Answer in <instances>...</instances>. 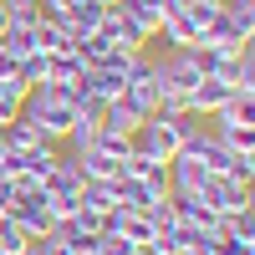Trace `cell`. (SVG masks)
I'll return each instance as SVG.
<instances>
[{
	"mask_svg": "<svg viewBox=\"0 0 255 255\" xmlns=\"http://www.w3.org/2000/svg\"><path fill=\"white\" fill-rule=\"evenodd\" d=\"M148 250H153V255H189V235H184L179 225H168V230H158V235H153V245H148Z\"/></svg>",
	"mask_w": 255,
	"mask_h": 255,
	"instance_id": "cell-18",
	"label": "cell"
},
{
	"mask_svg": "<svg viewBox=\"0 0 255 255\" xmlns=\"http://www.w3.org/2000/svg\"><path fill=\"white\" fill-rule=\"evenodd\" d=\"M15 194H20V189H15V179H5V174H0V215H10Z\"/></svg>",
	"mask_w": 255,
	"mask_h": 255,
	"instance_id": "cell-25",
	"label": "cell"
},
{
	"mask_svg": "<svg viewBox=\"0 0 255 255\" xmlns=\"http://www.w3.org/2000/svg\"><path fill=\"white\" fill-rule=\"evenodd\" d=\"M41 194H46V199H77V194H82V168H77L72 153L56 158V168L41 179Z\"/></svg>",
	"mask_w": 255,
	"mask_h": 255,
	"instance_id": "cell-8",
	"label": "cell"
},
{
	"mask_svg": "<svg viewBox=\"0 0 255 255\" xmlns=\"http://www.w3.org/2000/svg\"><path fill=\"white\" fill-rule=\"evenodd\" d=\"M97 255H133L138 245H128L123 235H113V230H102V235H97V245H92Z\"/></svg>",
	"mask_w": 255,
	"mask_h": 255,
	"instance_id": "cell-23",
	"label": "cell"
},
{
	"mask_svg": "<svg viewBox=\"0 0 255 255\" xmlns=\"http://www.w3.org/2000/svg\"><path fill=\"white\" fill-rule=\"evenodd\" d=\"M82 56L77 51H51L46 56V82H82Z\"/></svg>",
	"mask_w": 255,
	"mask_h": 255,
	"instance_id": "cell-14",
	"label": "cell"
},
{
	"mask_svg": "<svg viewBox=\"0 0 255 255\" xmlns=\"http://www.w3.org/2000/svg\"><path fill=\"white\" fill-rule=\"evenodd\" d=\"M0 148H10V153H26V148H46V138H41V128H36V123L15 118V123L0 128ZM51 148H56V143H51Z\"/></svg>",
	"mask_w": 255,
	"mask_h": 255,
	"instance_id": "cell-12",
	"label": "cell"
},
{
	"mask_svg": "<svg viewBox=\"0 0 255 255\" xmlns=\"http://www.w3.org/2000/svg\"><path fill=\"white\" fill-rule=\"evenodd\" d=\"M31 36H36V51H72V31H67V20H56V15H41L36 26H31Z\"/></svg>",
	"mask_w": 255,
	"mask_h": 255,
	"instance_id": "cell-11",
	"label": "cell"
},
{
	"mask_svg": "<svg viewBox=\"0 0 255 255\" xmlns=\"http://www.w3.org/2000/svg\"><path fill=\"white\" fill-rule=\"evenodd\" d=\"M168 204H174V225L179 230H209V235H220V215L209 204H199V199H174L168 194Z\"/></svg>",
	"mask_w": 255,
	"mask_h": 255,
	"instance_id": "cell-9",
	"label": "cell"
},
{
	"mask_svg": "<svg viewBox=\"0 0 255 255\" xmlns=\"http://www.w3.org/2000/svg\"><path fill=\"white\" fill-rule=\"evenodd\" d=\"M97 148H102V153H108V158H128V153H133V138H128V133H108V128H102V133H97Z\"/></svg>",
	"mask_w": 255,
	"mask_h": 255,
	"instance_id": "cell-21",
	"label": "cell"
},
{
	"mask_svg": "<svg viewBox=\"0 0 255 255\" xmlns=\"http://www.w3.org/2000/svg\"><path fill=\"white\" fill-rule=\"evenodd\" d=\"M41 0H5V26H36Z\"/></svg>",
	"mask_w": 255,
	"mask_h": 255,
	"instance_id": "cell-19",
	"label": "cell"
},
{
	"mask_svg": "<svg viewBox=\"0 0 255 255\" xmlns=\"http://www.w3.org/2000/svg\"><path fill=\"white\" fill-rule=\"evenodd\" d=\"M102 5H118V0H102Z\"/></svg>",
	"mask_w": 255,
	"mask_h": 255,
	"instance_id": "cell-30",
	"label": "cell"
},
{
	"mask_svg": "<svg viewBox=\"0 0 255 255\" xmlns=\"http://www.w3.org/2000/svg\"><path fill=\"white\" fill-rule=\"evenodd\" d=\"M87 255H97V250H87Z\"/></svg>",
	"mask_w": 255,
	"mask_h": 255,
	"instance_id": "cell-31",
	"label": "cell"
},
{
	"mask_svg": "<svg viewBox=\"0 0 255 255\" xmlns=\"http://www.w3.org/2000/svg\"><path fill=\"white\" fill-rule=\"evenodd\" d=\"M77 204L92 209V215H113V209H118V189H113V184H82Z\"/></svg>",
	"mask_w": 255,
	"mask_h": 255,
	"instance_id": "cell-15",
	"label": "cell"
},
{
	"mask_svg": "<svg viewBox=\"0 0 255 255\" xmlns=\"http://www.w3.org/2000/svg\"><path fill=\"white\" fill-rule=\"evenodd\" d=\"M194 199H199V204H209L215 215H230V209H255L250 184L225 179V174H204V184H199V194H194Z\"/></svg>",
	"mask_w": 255,
	"mask_h": 255,
	"instance_id": "cell-4",
	"label": "cell"
},
{
	"mask_svg": "<svg viewBox=\"0 0 255 255\" xmlns=\"http://www.w3.org/2000/svg\"><path fill=\"white\" fill-rule=\"evenodd\" d=\"M5 220H10V225H20V235H26V240H41V235H46V230H51V209H46V194H41V184H26V189H20Z\"/></svg>",
	"mask_w": 255,
	"mask_h": 255,
	"instance_id": "cell-3",
	"label": "cell"
},
{
	"mask_svg": "<svg viewBox=\"0 0 255 255\" xmlns=\"http://www.w3.org/2000/svg\"><path fill=\"white\" fill-rule=\"evenodd\" d=\"M133 255H153V250H148V245H138V250H133Z\"/></svg>",
	"mask_w": 255,
	"mask_h": 255,
	"instance_id": "cell-28",
	"label": "cell"
},
{
	"mask_svg": "<svg viewBox=\"0 0 255 255\" xmlns=\"http://www.w3.org/2000/svg\"><path fill=\"white\" fill-rule=\"evenodd\" d=\"M250 41H255V31H250V26H240L235 15H225V5H220V15L204 26L199 46H204V51H240V46H250Z\"/></svg>",
	"mask_w": 255,
	"mask_h": 255,
	"instance_id": "cell-5",
	"label": "cell"
},
{
	"mask_svg": "<svg viewBox=\"0 0 255 255\" xmlns=\"http://www.w3.org/2000/svg\"><path fill=\"white\" fill-rule=\"evenodd\" d=\"M0 31H5V0H0Z\"/></svg>",
	"mask_w": 255,
	"mask_h": 255,
	"instance_id": "cell-27",
	"label": "cell"
},
{
	"mask_svg": "<svg viewBox=\"0 0 255 255\" xmlns=\"http://www.w3.org/2000/svg\"><path fill=\"white\" fill-rule=\"evenodd\" d=\"M72 158H77V168H82V184H113V179L123 174V163L108 158L102 148H87V153H72Z\"/></svg>",
	"mask_w": 255,
	"mask_h": 255,
	"instance_id": "cell-10",
	"label": "cell"
},
{
	"mask_svg": "<svg viewBox=\"0 0 255 255\" xmlns=\"http://www.w3.org/2000/svg\"><path fill=\"white\" fill-rule=\"evenodd\" d=\"M31 245H36L41 255H82V250H77V245H72L67 235H61L56 225H51V230H46V235H41V240H31Z\"/></svg>",
	"mask_w": 255,
	"mask_h": 255,
	"instance_id": "cell-20",
	"label": "cell"
},
{
	"mask_svg": "<svg viewBox=\"0 0 255 255\" xmlns=\"http://www.w3.org/2000/svg\"><path fill=\"white\" fill-rule=\"evenodd\" d=\"M20 255H41V250H36V245H26V250H20Z\"/></svg>",
	"mask_w": 255,
	"mask_h": 255,
	"instance_id": "cell-29",
	"label": "cell"
},
{
	"mask_svg": "<svg viewBox=\"0 0 255 255\" xmlns=\"http://www.w3.org/2000/svg\"><path fill=\"white\" fill-rule=\"evenodd\" d=\"M153 82H158V97H163V92L189 97V92L204 82L199 46H163V56H153Z\"/></svg>",
	"mask_w": 255,
	"mask_h": 255,
	"instance_id": "cell-1",
	"label": "cell"
},
{
	"mask_svg": "<svg viewBox=\"0 0 255 255\" xmlns=\"http://www.w3.org/2000/svg\"><path fill=\"white\" fill-rule=\"evenodd\" d=\"M138 123H143V113H138V108H128L123 97H113L108 108H102V128H108V133H128V138H133V128H138Z\"/></svg>",
	"mask_w": 255,
	"mask_h": 255,
	"instance_id": "cell-13",
	"label": "cell"
},
{
	"mask_svg": "<svg viewBox=\"0 0 255 255\" xmlns=\"http://www.w3.org/2000/svg\"><path fill=\"white\" fill-rule=\"evenodd\" d=\"M31 240L20 235V225H10V220H0V255H20Z\"/></svg>",
	"mask_w": 255,
	"mask_h": 255,
	"instance_id": "cell-22",
	"label": "cell"
},
{
	"mask_svg": "<svg viewBox=\"0 0 255 255\" xmlns=\"http://www.w3.org/2000/svg\"><path fill=\"white\" fill-rule=\"evenodd\" d=\"M133 5H138V10H148V15H153V20H158V15H163L168 5H174V0H133Z\"/></svg>",
	"mask_w": 255,
	"mask_h": 255,
	"instance_id": "cell-26",
	"label": "cell"
},
{
	"mask_svg": "<svg viewBox=\"0 0 255 255\" xmlns=\"http://www.w3.org/2000/svg\"><path fill=\"white\" fill-rule=\"evenodd\" d=\"M20 82H31V87H36V82H46V51H36V56L20 61Z\"/></svg>",
	"mask_w": 255,
	"mask_h": 255,
	"instance_id": "cell-24",
	"label": "cell"
},
{
	"mask_svg": "<svg viewBox=\"0 0 255 255\" xmlns=\"http://www.w3.org/2000/svg\"><path fill=\"white\" fill-rule=\"evenodd\" d=\"M0 51L15 56V61L36 56V36H31V26H5V31H0Z\"/></svg>",
	"mask_w": 255,
	"mask_h": 255,
	"instance_id": "cell-17",
	"label": "cell"
},
{
	"mask_svg": "<svg viewBox=\"0 0 255 255\" xmlns=\"http://www.w3.org/2000/svg\"><path fill=\"white\" fill-rule=\"evenodd\" d=\"M199 31H204V26L194 20V10H189V5H179V0L158 15V36L168 41V46H199Z\"/></svg>",
	"mask_w": 255,
	"mask_h": 255,
	"instance_id": "cell-6",
	"label": "cell"
},
{
	"mask_svg": "<svg viewBox=\"0 0 255 255\" xmlns=\"http://www.w3.org/2000/svg\"><path fill=\"white\" fill-rule=\"evenodd\" d=\"M97 133H102V123H97V118H82V113H77V123L67 128V138H61V143H67L72 153H87V148H97Z\"/></svg>",
	"mask_w": 255,
	"mask_h": 255,
	"instance_id": "cell-16",
	"label": "cell"
},
{
	"mask_svg": "<svg viewBox=\"0 0 255 255\" xmlns=\"http://www.w3.org/2000/svg\"><path fill=\"white\" fill-rule=\"evenodd\" d=\"M179 128H174V118H143L138 128H133V153L138 158H153V163H168L179 153Z\"/></svg>",
	"mask_w": 255,
	"mask_h": 255,
	"instance_id": "cell-2",
	"label": "cell"
},
{
	"mask_svg": "<svg viewBox=\"0 0 255 255\" xmlns=\"http://www.w3.org/2000/svg\"><path fill=\"white\" fill-rule=\"evenodd\" d=\"M113 189H118V209H148V204L168 199V184H148V179H133V174H118Z\"/></svg>",
	"mask_w": 255,
	"mask_h": 255,
	"instance_id": "cell-7",
	"label": "cell"
}]
</instances>
